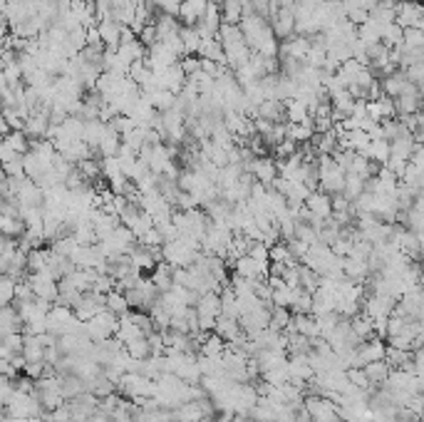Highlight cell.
I'll use <instances>...</instances> for the list:
<instances>
[{"instance_id": "6da1fadb", "label": "cell", "mask_w": 424, "mask_h": 422, "mask_svg": "<svg viewBox=\"0 0 424 422\" xmlns=\"http://www.w3.org/2000/svg\"><path fill=\"white\" fill-rule=\"evenodd\" d=\"M318 169H320V189L327 194H343L345 181H348V171L337 164L332 154H323L318 160Z\"/></svg>"}, {"instance_id": "7a4b0ae2", "label": "cell", "mask_w": 424, "mask_h": 422, "mask_svg": "<svg viewBox=\"0 0 424 422\" xmlns=\"http://www.w3.org/2000/svg\"><path fill=\"white\" fill-rule=\"evenodd\" d=\"M199 253H202V248L191 246L186 239L167 241L162 246V258L169 263V266H174V269H189V266H194Z\"/></svg>"}, {"instance_id": "7402d4cb", "label": "cell", "mask_w": 424, "mask_h": 422, "mask_svg": "<svg viewBox=\"0 0 424 422\" xmlns=\"http://www.w3.org/2000/svg\"><path fill=\"white\" fill-rule=\"evenodd\" d=\"M125 351L129 353L134 360H147V358L154 356L152 351V343H149V338H139V340H132L129 346H125Z\"/></svg>"}, {"instance_id": "83f0119b", "label": "cell", "mask_w": 424, "mask_h": 422, "mask_svg": "<svg viewBox=\"0 0 424 422\" xmlns=\"http://www.w3.org/2000/svg\"><path fill=\"white\" fill-rule=\"evenodd\" d=\"M27 422H50V420H48V417H45V415H43V417H33V420H27Z\"/></svg>"}, {"instance_id": "4fadbf2b", "label": "cell", "mask_w": 424, "mask_h": 422, "mask_svg": "<svg viewBox=\"0 0 424 422\" xmlns=\"http://www.w3.org/2000/svg\"><path fill=\"white\" fill-rule=\"evenodd\" d=\"M115 338L120 340L122 346H129L132 340L147 338V330L141 328L139 323H134L129 313H125V316H120V328H117V335H115Z\"/></svg>"}, {"instance_id": "5b68a950", "label": "cell", "mask_w": 424, "mask_h": 422, "mask_svg": "<svg viewBox=\"0 0 424 422\" xmlns=\"http://www.w3.org/2000/svg\"><path fill=\"white\" fill-rule=\"evenodd\" d=\"M305 407H308L313 422H343L340 417V405L325 395H308L305 398Z\"/></svg>"}, {"instance_id": "2e32d148", "label": "cell", "mask_w": 424, "mask_h": 422, "mask_svg": "<svg viewBox=\"0 0 424 422\" xmlns=\"http://www.w3.org/2000/svg\"><path fill=\"white\" fill-rule=\"evenodd\" d=\"M390 373L392 367L387 360H377V363H370V365H365V375H367L372 388H382V385L387 383V378H390Z\"/></svg>"}, {"instance_id": "d4e9b609", "label": "cell", "mask_w": 424, "mask_h": 422, "mask_svg": "<svg viewBox=\"0 0 424 422\" xmlns=\"http://www.w3.org/2000/svg\"><path fill=\"white\" fill-rule=\"evenodd\" d=\"M290 323H293V316H290V308H281L273 306L271 313V328L273 330H288Z\"/></svg>"}, {"instance_id": "44dd1931", "label": "cell", "mask_w": 424, "mask_h": 422, "mask_svg": "<svg viewBox=\"0 0 424 422\" xmlns=\"http://www.w3.org/2000/svg\"><path fill=\"white\" fill-rule=\"evenodd\" d=\"M107 311L117 313V316H125V313H129V301H127L125 291H120V288H115V291L107 293Z\"/></svg>"}, {"instance_id": "603a6c76", "label": "cell", "mask_w": 424, "mask_h": 422, "mask_svg": "<svg viewBox=\"0 0 424 422\" xmlns=\"http://www.w3.org/2000/svg\"><path fill=\"white\" fill-rule=\"evenodd\" d=\"M17 283H20L17 279L3 274V281H0V301H3V306H13V303H15Z\"/></svg>"}, {"instance_id": "277c9868", "label": "cell", "mask_w": 424, "mask_h": 422, "mask_svg": "<svg viewBox=\"0 0 424 422\" xmlns=\"http://www.w3.org/2000/svg\"><path fill=\"white\" fill-rule=\"evenodd\" d=\"M117 328H120V316L112 313V311H107V308H104L99 316H94L90 323H85V330H87V335L94 340V343H102V340L115 338Z\"/></svg>"}, {"instance_id": "ffe728a7", "label": "cell", "mask_w": 424, "mask_h": 422, "mask_svg": "<svg viewBox=\"0 0 424 422\" xmlns=\"http://www.w3.org/2000/svg\"><path fill=\"white\" fill-rule=\"evenodd\" d=\"M0 231L3 236H13V239H20L25 234V221L20 216H0Z\"/></svg>"}, {"instance_id": "52a82bcc", "label": "cell", "mask_w": 424, "mask_h": 422, "mask_svg": "<svg viewBox=\"0 0 424 422\" xmlns=\"http://www.w3.org/2000/svg\"><path fill=\"white\" fill-rule=\"evenodd\" d=\"M107 308V296L104 293H85V296L80 298V303L75 306V316L82 321V323H90V321L94 318V316H99V313Z\"/></svg>"}, {"instance_id": "30bf717a", "label": "cell", "mask_w": 424, "mask_h": 422, "mask_svg": "<svg viewBox=\"0 0 424 422\" xmlns=\"http://www.w3.org/2000/svg\"><path fill=\"white\" fill-rule=\"evenodd\" d=\"M305 209H308L316 219L327 221L332 216V197L327 192H323V189H316V192L308 197V202H305Z\"/></svg>"}, {"instance_id": "e0dca14e", "label": "cell", "mask_w": 424, "mask_h": 422, "mask_svg": "<svg viewBox=\"0 0 424 422\" xmlns=\"http://www.w3.org/2000/svg\"><path fill=\"white\" fill-rule=\"evenodd\" d=\"M285 122H290V125H310L313 115H310V110L303 102L290 99V102H285Z\"/></svg>"}, {"instance_id": "9a60e30c", "label": "cell", "mask_w": 424, "mask_h": 422, "mask_svg": "<svg viewBox=\"0 0 424 422\" xmlns=\"http://www.w3.org/2000/svg\"><path fill=\"white\" fill-rule=\"evenodd\" d=\"M22 356H25L27 363H45V343H43V333L40 335H30L25 333V348H22Z\"/></svg>"}, {"instance_id": "3957f363", "label": "cell", "mask_w": 424, "mask_h": 422, "mask_svg": "<svg viewBox=\"0 0 424 422\" xmlns=\"http://www.w3.org/2000/svg\"><path fill=\"white\" fill-rule=\"evenodd\" d=\"M6 415L20 417V420H33V417H43L45 407L35 393H15V398L10 400V405L6 407Z\"/></svg>"}, {"instance_id": "9c48e42d", "label": "cell", "mask_w": 424, "mask_h": 422, "mask_svg": "<svg viewBox=\"0 0 424 422\" xmlns=\"http://www.w3.org/2000/svg\"><path fill=\"white\" fill-rule=\"evenodd\" d=\"M385 356H387V343L382 338L362 340L358 346V367H365L377 360H385Z\"/></svg>"}, {"instance_id": "cb8c5ba5", "label": "cell", "mask_w": 424, "mask_h": 422, "mask_svg": "<svg viewBox=\"0 0 424 422\" xmlns=\"http://www.w3.org/2000/svg\"><path fill=\"white\" fill-rule=\"evenodd\" d=\"M402 50L404 52H417V50H424V30H419V28L404 30Z\"/></svg>"}, {"instance_id": "ba28073f", "label": "cell", "mask_w": 424, "mask_h": 422, "mask_svg": "<svg viewBox=\"0 0 424 422\" xmlns=\"http://www.w3.org/2000/svg\"><path fill=\"white\" fill-rule=\"evenodd\" d=\"M250 174L256 176V181H261V184H266V187H273V181L281 176V171H278V160H273V157H256V160L250 162L248 169Z\"/></svg>"}, {"instance_id": "5bb4252c", "label": "cell", "mask_w": 424, "mask_h": 422, "mask_svg": "<svg viewBox=\"0 0 424 422\" xmlns=\"http://www.w3.org/2000/svg\"><path fill=\"white\" fill-rule=\"evenodd\" d=\"M0 330H3V338L25 330V323H22V318H20V311H17L15 306H3V313H0Z\"/></svg>"}, {"instance_id": "484cf974", "label": "cell", "mask_w": 424, "mask_h": 422, "mask_svg": "<svg viewBox=\"0 0 424 422\" xmlns=\"http://www.w3.org/2000/svg\"><path fill=\"white\" fill-rule=\"evenodd\" d=\"M0 160H3V164H8V162H13V160H20V154L3 142V144H0Z\"/></svg>"}, {"instance_id": "7c38bea8", "label": "cell", "mask_w": 424, "mask_h": 422, "mask_svg": "<svg viewBox=\"0 0 424 422\" xmlns=\"http://www.w3.org/2000/svg\"><path fill=\"white\" fill-rule=\"evenodd\" d=\"M99 35L104 40V48L107 50H120L122 45V33H125V25L117 22L115 17H107V20H99Z\"/></svg>"}, {"instance_id": "8992f818", "label": "cell", "mask_w": 424, "mask_h": 422, "mask_svg": "<svg viewBox=\"0 0 424 422\" xmlns=\"http://www.w3.org/2000/svg\"><path fill=\"white\" fill-rule=\"evenodd\" d=\"M25 281L33 286V293L38 298L57 303V298H60V281L55 279L50 271H30V274L25 276Z\"/></svg>"}, {"instance_id": "4316f807", "label": "cell", "mask_w": 424, "mask_h": 422, "mask_svg": "<svg viewBox=\"0 0 424 422\" xmlns=\"http://www.w3.org/2000/svg\"><path fill=\"white\" fill-rule=\"evenodd\" d=\"M3 422H27V420H20V417H13V415H6V417H3Z\"/></svg>"}, {"instance_id": "8fae6325", "label": "cell", "mask_w": 424, "mask_h": 422, "mask_svg": "<svg viewBox=\"0 0 424 422\" xmlns=\"http://www.w3.org/2000/svg\"><path fill=\"white\" fill-rule=\"evenodd\" d=\"M422 10H424V3H419V0H404V3H400L395 13H397V22L407 30V28H419Z\"/></svg>"}, {"instance_id": "d6986e66", "label": "cell", "mask_w": 424, "mask_h": 422, "mask_svg": "<svg viewBox=\"0 0 424 422\" xmlns=\"http://www.w3.org/2000/svg\"><path fill=\"white\" fill-rule=\"evenodd\" d=\"M221 15H223V22L241 25V20H243V3H241V0H223Z\"/></svg>"}, {"instance_id": "ac0fdd59", "label": "cell", "mask_w": 424, "mask_h": 422, "mask_svg": "<svg viewBox=\"0 0 424 422\" xmlns=\"http://www.w3.org/2000/svg\"><path fill=\"white\" fill-rule=\"evenodd\" d=\"M300 293H303V288H293V286L283 283L281 288H276V291H273V306L295 308V303H298Z\"/></svg>"}]
</instances>
